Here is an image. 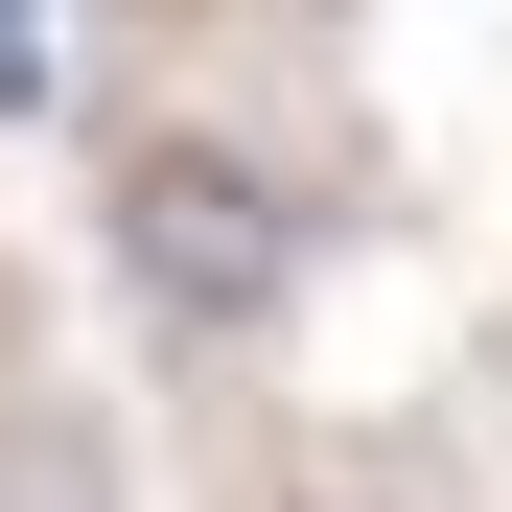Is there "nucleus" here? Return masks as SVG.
Instances as JSON below:
<instances>
[{"instance_id":"obj_1","label":"nucleus","mask_w":512,"mask_h":512,"mask_svg":"<svg viewBox=\"0 0 512 512\" xmlns=\"http://www.w3.org/2000/svg\"><path fill=\"white\" fill-rule=\"evenodd\" d=\"M117 280L187 326V350H256V326L303 303V210L256 187L233 140H140L117 163Z\"/></svg>"},{"instance_id":"obj_2","label":"nucleus","mask_w":512,"mask_h":512,"mask_svg":"<svg viewBox=\"0 0 512 512\" xmlns=\"http://www.w3.org/2000/svg\"><path fill=\"white\" fill-rule=\"evenodd\" d=\"M0 117H47V0H0Z\"/></svg>"}]
</instances>
